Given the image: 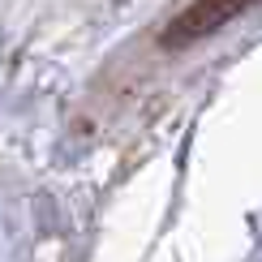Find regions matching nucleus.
I'll list each match as a JSON object with an SVG mask.
<instances>
[{
    "mask_svg": "<svg viewBox=\"0 0 262 262\" xmlns=\"http://www.w3.org/2000/svg\"><path fill=\"white\" fill-rule=\"evenodd\" d=\"M254 0H193L189 9H181L177 17L168 21V30L159 35L163 48H189V43L206 39L211 30L228 26L232 17H241Z\"/></svg>",
    "mask_w": 262,
    "mask_h": 262,
    "instance_id": "f257e3e1",
    "label": "nucleus"
}]
</instances>
